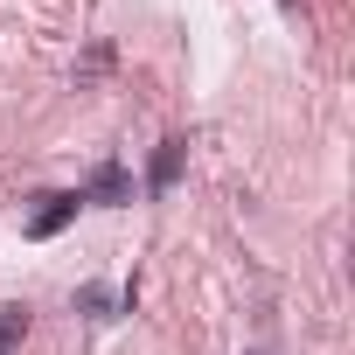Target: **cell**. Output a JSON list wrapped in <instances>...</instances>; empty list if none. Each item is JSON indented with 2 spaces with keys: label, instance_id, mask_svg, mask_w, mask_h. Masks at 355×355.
<instances>
[{
  "label": "cell",
  "instance_id": "7",
  "mask_svg": "<svg viewBox=\"0 0 355 355\" xmlns=\"http://www.w3.org/2000/svg\"><path fill=\"white\" fill-rule=\"evenodd\" d=\"M258 355H265V348H258Z\"/></svg>",
  "mask_w": 355,
  "mask_h": 355
},
{
  "label": "cell",
  "instance_id": "1",
  "mask_svg": "<svg viewBox=\"0 0 355 355\" xmlns=\"http://www.w3.org/2000/svg\"><path fill=\"white\" fill-rule=\"evenodd\" d=\"M77 196H84V209H125V202H132V174H125L119 160H98L91 182H84Z\"/></svg>",
  "mask_w": 355,
  "mask_h": 355
},
{
  "label": "cell",
  "instance_id": "6",
  "mask_svg": "<svg viewBox=\"0 0 355 355\" xmlns=\"http://www.w3.org/2000/svg\"><path fill=\"white\" fill-rule=\"evenodd\" d=\"M279 8H293V0H279Z\"/></svg>",
  "mask_w": 355,
  "mask_h": 355
},
{
  "label": "cell",
  "instance_id": "4",
  "mask_svg": "<svg viewBox=\"0 0 355 355\" xmlns=\"http://www.w3.org/2000/svg\"><path fill=\"white\" fill-rule=\"evenodd\" d=\"M77 306H84L91 320H112V313H132V286H125V293H105V286H84V293H77Z\"/></svg>",
  "mask_w": 355,
  "mask_h": 355
},
{
  "label": "cell",
  "instance_id": "3",
  "mask_svg": "<svg viewBox=\"0 0 355 355\" xmlns=\"http://www.w3.org/2000/svg\"><path fill=\"white\" fill-rule=\"evenodd\" d=\"M182 167H189V139H160V153L146 167V196H167L174 182H182Z\"/></svg>",
  "mask_w": 355,
  "mask_h": 355
},
{
  "label": "cell",
  "instance_id": "2",
  "mask_svg": "<svg viewBox=\"0 0 355 355\" xmlns=\"http://www.w3.org/2000/svg\"><path fill=\"white\" fill-rule=\"evenodd\" d=\"M84 209V196L77 189H56V196H42V209L28 216V237L42 244V237H56V230H70V216Z\"/></svg>",
  "mask_w": 355,
  "mask_h": 355
},
{
  "label": "cell",
  "instance_id": "5",
  "mask_svg": "<svg viewBox=\"0 0 355 355\" xmlns=\"http://www.w3.org/2000/svg\"><path fill=\"white\" fill-rule=\"evenodd\" d=\"M28 341V306H0V355H15Z\"/></svg>",
  "mask_w": 355,
  "mask_h": 355
}]
</instances>
